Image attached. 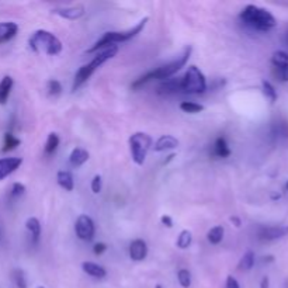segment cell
Here are the masks:
<instances>
[{
  "label": "cell",
  "mask_w": 288,
  "mask_h": 288,
  "mask_svg": "<svg viewBox=\"0 0 288 288\" xmlns=\"http://www.w3.org/2000/svg\"><path fill=\"white\" fill-rule=\"evenodd\" d=\"M117 52H118V47H117V45H110V47H107L104 51H101L100 54H97V55L91 59V62L86 63V65H83L82 68H79V71L76 72L75 75V80H73L72 90L76 91L83 83H86L89 79H90V76L93 75L103 63L107 62V61L111 59V58H114V56L117 55Z\"/></svg>",
  "instance_id": "obj_3"
},
{
  "label": "cell",
  "mask_w": 288,
  "mask_h": 288,
  "mask_svg": "<svg viewBox=\"0 0 288 288\" xmlns=\"http://www.w3.org/2000/svg\"><path fill=\"white\" fill-rule=\"evenodd\" d=\"M13 280L16 283V286L18 288H27V278H25V273L23 270L17 269L12 273Z\"/></svg>",
  "instance_id": "obj_32"
},
{
  "label": "cell",
  "mask_w": 288,
  "mask_h": 288,
  "mask_svg": "<svg viewBox=\"0 0 288 288\" xmlns=\"http://www.w3.org/2000/svg\"><path fill=\"white\" fill-rule=\"evenodd\" d=\"M75 232L76 236L82 239V240H86V242L93 240L94 234H96V226H94L93 219L89 215H85V214L79 215L75 222Z\"/></svg>",
  "instance_id": "obj_8"
},
{
  "label": "cell",
  "mask_w": 288,
  "mask_h": 288,
  "mask_svg": "<svg viewBox=\"0 0 288 288\" xmlns=\"http://www.w3.org/2000/svg\"><path fill=\"white\" fill-rule=\"evenodd\" d=\"M191 242H193V235H191V232L187 231V229H184V231L180 232L179 238L176 240V245H177L179 249H187L188 246L191 245Z\"/></svg>",
  "instance_id": "obj_27"
},
{
  "label": "cell",
  "mask_w": 288,
  "mask_h": 288,
  "mask_svg": "<svg viewBox=\"0 0 288 288\" xmlns=\"http://www.w3.org/2000/svg\"><path fill=\"white\" fill-rule=\"evenodd\" d=\"M271 63L274 68H288V54L284 51H276L271 56Z\"/></svg>",
  "instance_id": "obj_24"
},
{
  "label": "cell",
  "mask_w": 288,
  "mask_h": 288,
  "mask_svg": "<svg viewBox=\"0 0 288 288\" xmlns=\"http://www.w3.org/2000/svg\"><path fill=\"white\" fill-rule=\"evenodd\" d=\"M25 228L28 229L31 238H33V242H34V243H38L39 236H41V224H39V221H38L36 216H31V218L27 219Z\"/></svg>",
  "instance_id": "obj_21"
},
{
  "label": "cell",
  "mask_w": 288,
  "mask_h": 288,
  "mask_svg": "<svg viewBox=\"0 0 288 288\" xmlns=\"http://www.w3.org/2000/svg\"><path fill=\"white\" fill-rule=\"evenodd\" d=\"M177 280L183 288H188L191 286V273L187 269H181L177 271Z\"/></svg>",
  "instance_id": "obj_29"
},
{
  "label": "cell",
  "mask_w": 288,
  "mask_h": 288,
  "mask_svg": "<svg viewBox=\"0 0 288 288\" xmlns=\"http://www.w3.org/2000/svg\"><path fill=\"white\" fill-rule=\"evenodd\" d=\"M25 193V186L21 184V183H14L12 186V190H10V196L12 197H20Z\"/></svg>",
  "instance_id": "obj_34"
},
{
  "label": "cell",
  "mask_w": 288,
  "mask_h": 288,
  "mask_svg": "<svg viewBox=\"0 0 288 288\" xmlns=\"http://www.w3.org/2000/svg\"><path fill=\"white\" fill-rule=\"evenodd\" d=\"M52 13L66 18V20H77L85 14V7L83 6H71V7H56L52 9Z\"/></svg>",
  "instance_id": "obj_12"
},
{
  "label": "cell",
  "mask_w": 288,
  "mask_h": 288,
  "mask_svg": "<svg viewBox=\"0 0 288 288\" xmlns=\"http://www.w3.org/2000/svg\"><path fill=\"white\" fill-rule=\"evenodd\" d=\"M180 110L183 113L187 114H197L204 111V106L202 104H198V103H194V101H183L180 104Z\"/></svg>",
  "instance_id": "obj_26"
},
{
  "label": "cell",
  "mask_w": 288,
  "mask_h": 288,
  "mask_svg": "<svg viewBox=\"0 0 288 288\" xmlns=\"http://www.w3.org/2000/svg\"><path fill=\"white\" fill-rule=\"evenodd\" d=\"M129 149H131V156L132 161L138 166L145 163L146 155L149 149L153 146V139L146 132H135L129 137Z\"/></svg>",
  "instance_id": "obj_6"
},
{
  "label": "cell",
  "mask_w": 288,
  "mask_h": 288,
  "mask_svg": "<svg viewBox=\"0 0 288 288\" xmlns=\"http://www.w3.org/2000/svg\"><path fill=\"white\" fill-rule=\"evenodd\" d=\"M18 33V25L13 21H4L0 23V44L10 41L12 38L16 37V34Z\"/></svg>",
  "instance_id": "obj_15"
},
{
  "label": "cell",
  "mask_w": 288,
  "mask_h": 288,
  "mask_svg": "<svg viewBox=\"0 0 288 288\" xmlns=\"http://www.w3.org/2000/svg\"><path fill=\"white\" fill-rule=\"evenodd\" d=\"M226 288H240L238 280L234 276L226 277Z\"/></svg>",
  "instance_id": "obj_36"
},
{
  "label": "cell",
  "mask_w": 288,
  "mask_h": 288,
  "mask_svg": "<svg viewBox=\"0 0 288 288\" xmlns=\"http://www.w3.org/2000/svg\"><path fill=\"white\" fill-rule=\"evenodd\" d=\"M148 17L142 18L139 21L138 24L134 25L132 28L126 30V31H108L106 34H103V37L94 42V45L91 48H89V54H93V52H97L100 48H107L110 45H114V44H118V42H126L129 39H132L134 37H137L139 33L145 28V25L148 23Z\"/></svg>",
  "instance_id": "obj_4"
},
{
  "label": "cell",
  "mask_w": 288,
  "mask_h": 288,
  "mask_svg": "<svg viewBox=\"0 0 288 288\" xmlns=\"http://www.w3.org/2000/svg\"><path fill=\"white\" fill-rule=\"evenodd\" d=\"M179 145H180V142L175 137H172V135H162L161 138L155 142V145L152 148L155 149V152H166V150L179 148Z\"/></svg>",
  "instance_id": "obj_13"
},
{
  "label": "cell",
  "mask_w": 288,
  "mask_h": 288,
  "mask_svg": "<svg viewBox=\"0 0 288 288\" xmlns=\"http://www.w3.org/2000/svg\"><path fill=\"white\" fill-rule=\"evenodd\" d=\"M262 88H263L264 96L271 101V103H274V101L277 100V91L276 89H274V86H273L270 82L263 80V82H262Z\"/></svg>",
  "instance_id": "obj_30"
},
{
  "label": "cell",
  "mask_w": 288,
  "mask_h": 288,
  "mask_svg": "<svg viewBox=\"0 0 288 288\" xmlns=\"http://www.w3.org/2000/svg\"><path fill=\"white\" fill-rule=\"evenodd\" d=\"M269 286H270V283H269V277L264 276L263 278H262V283H260V288H269Z\"/></svg>",
  "instance_id": "obj_40"
},
{
  "label": "cell",
  "mask_w": 288,
  "mask_h": 288,
  "mask_svg": "<svg viewBox=\"0 0 288 288\" xmlns=\"http://www.w3.org/2000/svg\"><path fill=\"white\" fill-rule=\"evenodd\" d=\"M155 288H163V287H162V286H161V284H158V286H156V287H155Z\"/></svg>",
  "instance_id": "obj_41"
},
{
  "label": "cell",
  "mask_w": 288,
  "mask_h": 288,
  "mask_svg": "<svg viewBox=\"0 0 288 288\" xmlns=\"http://www.w3.org/2000/svg\"><path fill=\"white\" fill-rule=\"evenodd\" d=\"M47 90H48L50 96H54V97H55V96H58V94L62 93V85H61L59 80L51 79V80H48V83H47Z\"/></svg>",
  "instance_id": "obj_31"
},
{
  "label": "cell",
  "mask_w": 288,
  "mask_h": 288,
  "mask_svg": "<svg viewBox=\"0 0 288 288\" xmlns=\"http://www.w3.org/2000/svg\"><path fill=\"white\" fill-rule=\"evenodd\" d=\"M277 79L281 82H288V68H274Z\"/></svg>",
  "instance_id": "obj_35"
},
{
  "label": "cell",
  "mask_w": 288,
  "mask_h": 288,
  "mask_svg": "<svg viewBox=\"0 0 288 288\" xmlns=\"http://www.w3.org/2000/svg\"><path fill=\"white\" fill-rule=\"evenodd\" d=\"M161 222H162V225H164L166 228H173V219H172L169 215H162Z\"/></svg>",
  "instance_id": "obj_38"
},
{
  "label": "cell",
  "mask_w": 288,
  "mask_h": 288,
  "mask_svg": "<svg viewBox=\"0 0 288 288\" xmlns=\"http://www.w3.org/2000/svg\"><path fill=\"white\" fill-rule=\"evenodd\" d=\"M90 187H91V191H93L94 194H99V193H100L101 188H103V179H101L100 175H96L93 177Z\"/></svg>",
  "instance_id": "obj_33"
},
{
  "label": "cell",
  "mask_w": 288,
  "mask_h": 288,
  "mask_svg": "<svg viewBox=\"0 0 288 288\" xmlns=\"http://www.w3.org/2000/svg\"><path fill=\"white\" fill-rule=\"evenodd\" d=\"M23 164L21 158H3L0 159V180L14 173Z\"/></svg>",
  "instance_id": "obj_10"
},
{
  "label": "cell",
  "mask_w": 288,
  "mask_h": 288,
  "mask_svg": "<svg viewBox=\"0 0 288 288\" xmlns=\"http://www.w3.org/2000/svg\"><path fill=\"white\" fill-rule=\"evenodd\" d=\"M20 145V139L16 138L13 134L10 132H7L6 135H4V144H3V152H9V150L16 149L17 146Z\"/></svg>",
  "instance_id": "obj_28"
},
{
  "label": "cell",
  "mask_w": 288,
  "mask_h": 288,
  "mask_svg": "<svg viewBox=\"0 0 288 288\" xmlns=\"http://www.w3.org/2000/svg\"><path fill=\"white\" fill-rule=\"evenodd\" d=\"M82 269L83 271L89 274V276L94 277V278H104L107 276V270L97 263H93V262H83L82 263Z\"/></svg>",
  "instance_id": "obj_16"
},
{
  "label": "cell",
  "mask_w": 288,
  "mask_h": 288,
  "mask_svg": "<svg viewBox=\"0 0 288 288\" xmlns=\"http://www.w3.org/2000/svg\"><path fill=\"white\" fill-rule=\"evenodd\" d=\"M13 85H14V80H13L12 76H4L0 80V104H6L7 103L9 96L12 93Z\"/></svg>",
  "instance_id": "obj_19"
},
{
  "label": "cell",
  "mask_w": 288,
  "mask_h": 288,
  "mask_svg": "<svg viewBox=\"0 0 288 288\" xmlns=\"http://www.w3.org/2000/svg\"><path fill=\"white\" fill-rule=\"evenodd\" d=\"M229 219H231V222L236 226V228H240V225H242V222H240V219H239L238 216H231Z\"/></svg>",
  "instance_id": "obj_39"
},
{
  "label": "cell",
  "mask_w": 288,
  "mask_h": 288,
  "mask_svg": "<svg viewBox=\"0 0 288 288\" xmlns=\"http://www.w3.org/2000/svg\"><path fill=\"white\" fill-rule=\"evenodd\" d=\"M253 266H254V253L252 251L246 252V253L242 256L240 262H239L238 269L239 270H242V271H248V270H251Z\"/></svg>",
  "instance_id": "obj_25"
},
{
  "label": "cell",
  "mask_w": 288,
  "mask_h": 288,
  "mask_svg": "<svg viewBox=\"0 0 288 288\" xmlns=\"http://www.w3.org/2000/svg\"><path fill=\"white\" fill-rule=\"evenodd\" d=\"M179 91H181V77H179V79L170 77L167 80H163L158 86L159 94H175Z\"/></svg>",
  "instance_id": "obj_14"
},
{
  "label": "cell",
  "mask_w": 288,
  "mask_h": 288,
  "mask_svg": "<svg viewBox=\"0 0 288 288\" xmlns=\"http://www.w3.org/2000/svg\"><path fill=\"white\" fill-rule=\"evenodd\" d=\"M190 54H191V47H186L183 54L180 56H177V59L172 61V62L166 63L161 68H156L150 72H146L145 75H142L141 77H138L134 83H132V90H138L139 88H142L144 85L149 83L152 80H167L170 79L172 76L177 73L183 66H186L188 58H190Z\"/></svg>",
  "instance_id": "obj_1"
},
{
  "label": "cell",
  "mask_w": 288,
  "mask_h": 288,
  "mask_svg": "<svg viewBox=\"0 0 288 288\" xmlns=\"http://www.w3.org/2000/svg\"><path fill=\"white\" fill-rule=\"evenodd\" d=\"M89 158H90V153L88 150L83 149V148H75V149L71 152V156H69V162L73 167H80L82 164L88 162Z\"/></svg>",
  "instance_id": "obj_17"
},
{
  "label": "cell",
  "mask_w": 288,
  "mask_h": 288,
  "mask_svg": "<svg viewBox=\"0 0 288 288\" xmlns=\"http://www.w3.org/2000/svg\"><path fill=\"white\" fill-rule=\"evenodd\" d=\"M148 256V245L142 239H135L129 245V257L134 262H142Z\"/></svg>",
  "instance_id": "obj_11"
},
{
  "label": "cell",
  "mask_w": 288,
  "mask_h": 288,
  "mask_svg": "<svg viewBox=\"0 0 288 288\" xmlns=\"http://www.w3.org/2000/svg\"><path fill=\"white\" fill-rule=\"evenodd\" d=\"M286 188H287V190H288V181H287V184H286Z\"/></svg>",
  "instance_id": "obj_42"
},
{
  "label": "cell",
  "mask_w": 288,
  "mask_h": 288,
  "mask_svg": "<svg viewBox=\"0 0 288 288\" xmlns=\"http://www.w3.org/2000/svg\"><path fill=\"white\" fill-rule=\"evenodd\" d=\"M214 155L216 158H221V159H225V158H229L231 156V148L226 142V139L224 137H219L216 138L215 144H214Z\"/></svg>",
  "instance_id": "obj_20"
},
{
  "label": "cell",
  "mask_w": 288,
  "mask_h": 288,
  "mask_svg": "<svg viewBox=\"0 0 288 288\" xmlns=\"http://www.w3.org/2000/svg\"><path fill=\"white\" fill-rule=\"evenodd\" d=\"M259 239L260 240H266V242H271V240H277V239L284 238L288 235V226H263L259 229Z\"/></svg>",
  "instance_id": "obj_9"
},
{
  "label": "cell",
  "mask_w": 288,
  "mask_h": 288,
  "mask_svg": "<svg viewBox=\"0 0 288 288\" xmlns=\"http://www.w3.org/2000/svg\"><path fill=\"white\" fill-rule=\"evenodd\" d=\"M30 48L37 54H45L55 56L62 52V42L47 30H37L28 39Z\"/></svg>",
  "instance_id": "obj_5"
},
{
  "label": "cell",
  "mask_w": 288,
  "mask_h": 288,
  "mask_svg": "<svg viewBox=\"0 0 288 288\" xmlns=\"http://www.w3.org/2000/svg\"><path fill=\"white\" fill-rule=\"evenodd\" d=\"M56 181L58 184L66 190V191H72L75 188V180H73V175L68 170H59L56 175Z\"/></svg>",
  "instance_id": "obj_18"
},
{
  "label": "cell",
  "mask_w": 288,
  "mask_h": 288,
  "mask_svg": "<svg viewBox=\"0 0 288 288\" xmlns=\"http://www.w3.org/2000/svg\"><path fill=\"white\" fill-rule=\"evenodd\" d=\"M59 142H61V139L58 137V134H55V132H51L50 135H48V138H47V142H45V153L47 155H52V153H55V150L58 149V146H59Z\"/></svg>",
  "instance_id": "obj_23"
},
{
  "label": "cell",
  "mask_w": 288,
  "mask_h": 288,
  "mask_svg": "<svg viewBox=\"0 0 288 288\" xmlns=\"http://www.w3.org/2000/svg\"><path fill=\"white\" fill-rule=\"evenodd\" d=\"M224 235H225V229H224V226L216 225L208 231V234H207V239H208V242H210V243H213V245H218V243H221V242H222Z\"/></svg>",
  "instance_id": "obj_22"
},
{
  "label": "cell",
  "mask_w": 288,
  "mask_h": 288,
  "mask_svg": "<svg viewBox=\"0 0 288 288\" xmlns=\"http://www.w3.org/2000/svg\"><path fill=\"white\" fill-rule=\"evenodd\" d=\"M207 90V79L200 69L194 65L188 66L187 72L181 77V91L198 94Z\"/></svg>",
  "instance_id": "obj_7"
},
{
  "label": "cell",
  "mask_w": 288,
  "mask_h": 288,
  "mask_svg": "<svg viewBox=\"0 0 288 288\" xmlns=\"http://www.w3.org/2000/svg\"><path fill=\"white\" fill-rule=\"evenodd\" d=\"M38 288H45V287H38Z\"/></svg>",
  "instance_id": "obj_43"
},
{
  "label": "cell",
  "mask_w": 288,
  "mask_h": 288,
  "mask_svg": "<svg viewBox=\"0 0 288 288\" xmlns=\"http://www.w3.org/2000/svg\"><path fill=\"white\" fill-rule=\"evenodd\" d=\"M107 251V245L106 243H96L94 245V248H93V252H94V254H103L104 252Z\"/></svg>",
  "instance_id": "obj_37"
},
{
  "label": "cell",
  "mask_w": 288,
  "mask_h": 288,
  "mask_svg": "<svg viewBox=\"0 0 288 288\" xmlns=\"http://www.w3.org/2000/svg\"><path fill=\"white\" fill-rule=\"evenodd\" d=\"M239 17L245 24L251 25L252 28H256L260 31H267L277 25L276 17L271 13L263 7H257L254 4L246 6Z\"/></svg>",
  "instance_id": "obj_2"
}]
</instances>
